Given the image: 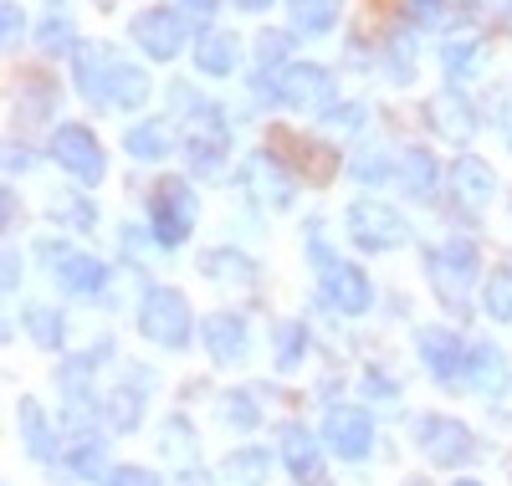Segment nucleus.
Here are the masks:
<instances>
[{"label":"nucleus","mask_w":512,"mask_h":486,"mask_svg":"<svg viewBox=\"0 0 512 486\" xmlns=\"http://www.w3.org/2000/svg\"><path fill=\"white\" fill-rule=\"evenodd\" d=\"M410 16L420 26H441L446 21V6H441V0H410Z\"/></svg>","instance_id":"c03bdc74"},{"label":"nucleus","mask_w":512,"mask_h":486,"mask_svg":"<svg viewBox=\"0 0 512 486\" xmlns=\"http://www.w3.org/2000/svg\"><path fill=\"white\" fill-rule=\"evenodd\" d=\"M436 174H441V164L431 159V149H405L400 154V185L410 195H431L436 190Z\"/></svg>","instance_id":"a878e982"},{"label":"nucleus","mask_w":512,"mask_h":486,"mask_svg":"<svg viewBox=\"0 0 512 486\" xmlns=\"http://www.w3.org/2000/svg\"><path fill=\"white\" fill-rule=\"evenodd\" d=\"M128 154H134V159H149V164H159L164 154H169V134H164V128L159 123H139V128H128Z\"/></svg>","instance_id":"c756f323"},{"label":"nucleus","mask_w":512,"mask_h":486,"mask_svg":"<svg viewBox=\"0 0 512 486\" xmlns=\"http://www.w3.org/2000/svg\"><path fill=\"white\" fill-rule=\"evenodd\" d=\"M420 359L441 384H456L461 369H466V348H461V338L451 328H425L420 333Z\"/></svg>","instance_id":"4468645a"},{"label":"nucleus","mask_w":512,"mask_h":486,"mask_svg":"<svg viewBox=\"0 0 512 486\" xmlns=\"http://www.w3.org/2000/svg\"><path fill=\"white\" fill-rule=\"evenodd\" d=\"M26 328L41 348H62V313H52V307H26Z\"/></svg>","instance_id":"72a5a7b5"},{"label":"nucleus","mask_w":512,"mask_h":486,"mask_svg":"<svg viewBox=\"0 0 512 486\" xmlns=\"http://www.w3.org/2000/svg\"><path fill=\"white\" fill-rule=\"evenodd\" d=\"M67 476H77V481H108V446L98 435H77L72 446H67Z\"/></svg>","instance_id":"4be33fe9"},{"label":"nucleus","mask_w":512,"mask_h":486,"mask_svg":"<svg viewBox=\"0 0 512 486\" xmlns=\"http://www.w3.org/2000/svg\"><path fill=\"white\" fill-rule=\"evenodd\" d=\"M267 98H277L282 108H297V113H323V108H333V72L318 62H292L277 72Z\"/></svg>","instance_id":"f257e3e1"},{"label":"nucleus","mask_w":512,"mask_h":486,"mask_svg":"<svg viewBox=\"0 0 512 486\" xmlns=\"http://www.w3.org/2000/svg\"><path fill=\"white\" fill-rule=\"evenodd\" d=\"M277 446H282V461H287V471L303 481V486H318L323 481V461H318V440L303 430V425H287L282 435H277Z\"/></svg>","instance_id":"a211bd4d"},{"label":"nucleus","mask_w":512,"mask_h":486,"mask_svg":"<svg viewBox=\"0 0 512 486\" xmlns=\"http://www.w3.org/2000/svg\"><path fill=\"white\" fill-rule=\"evenodd\" d=\"M216 11H221V0H185V21H190L195 31L216 21Z\"/></svg>","instance_id":"37998d69"},{"label":"nucleus","mask_w":512,"mask_h":486,"mask_svg":"<svg viewBox=\"0 0 512 486\" xmlns=\"http://www.w3.org/2000/svg\"><path fill=\"white\" fill-rule=\"evenodd\" d=\"M374 6H384V0H374Z\"/></svg>","instance_id":"5fc2aeb1"},{"label":"nucleus","mask_w":512,"mask_h":486,"mask_svg":"<svg viewBox=\"0 0 512 486\" xmlns=\"http://www.w3.org/2000/svg\"><path fill=\"white\" fill-rule=\"evenodd\" d=\"M349 174H354V180H364V185H384L395 169H390V159H384L379 149H364V154L349 159Z\"/></svg>","instance_id":"c9c22d12"},{"label":"nucleus","mask_w":512,"mask_h":486,"mask_svg":"<svg viewBox=\"0 0 512 486\" xmlns=\"http://www.w3.org/2000/svg\"><path fill=\"white\" fill-rule=\"evenodd\" d=\"M103 67H108V47H98V41H77V47H72L77 93L88 103H103Z\"/></svg>","instance_id":"412c9836"},{"label":"nucleus","mask_w":512,"mask_h":486,"mask_svg":"<svg viewBox=\"0 0 512 486\" xmlns=\"http://www.w3.org/2000/svg\"><path fill=\"white\" fill-rule=\"evenodd\" d=\"M287 11H292V31H328L338 21V0H287Z\"/></svg>","instance_id":"c85d7f7f"},{"label":"nucleus","mask_w":512,"mask_h":486,"mask_svg":"<svg viewBox=\"0 0 512 486\" xmlns=\"http://www.w3.org/2000/svg\"><path fill=\"white\" fill-rule=\"evenodd\" d=\"M384 62H390V77L410 82V77H415V47H410V36H395V41H390V57H384Z\"/></svg>","instance_id":"4c0bfd02"},{"label":"nucleus","mask_w":512,"mask_h":486,"mask_svg":"<svg viewBox=\"0 0 512 486\" xmlns=\"http://www.w3.org/2000/svg\"><path fill=\"white\" fill-rule=\"evenodd\" d=\"M451 190H456L461 205H482L497 190V180H492V169L482 159H456L451 164Z\"/></svg>","instance_id":"5701e85b"},{"label":"nucleus","mask_w":512,"mask_h":486,"mask_svg":"<svg viewBox=\"0 0 512 486\" xmlns=\"http://www.w3.org/2000/svg\"><path fill=\"white\" fill-rule=\"evenodd\" d=\"M139 328H144V338H154V343H164V348H185V343H190V328H195L185 292H175V287H149L144 313H139Z\"/></svg>","instance_id":"7ed1b4c3"},{"label":"nucleus","mask_w":512,"mask_h":486,"mask_svg":"<svg viewBox=\"0 0 512 486\" xmlns=\"http://www.w3.org/2000/svg\"><path fill=\"white\" fill-rule=\"evenodd\" d=\"M57 220H77V226H93V205H88V200H62V205H57Z\"/></svg>","instance_id":"a18cd8bd"},{"label":"nucleus","mask_w":512,"mask_h":486,"mask_svg":"<svg viewBox=\"0 0 512 486\" xmlns=\"http://www.w3.org/2000/svg\"><path fill=\"white\" fill-rule=\"evenodd\" d=\"M103 486H159V476L144 471V466H113Z\"/></svg>","instance_id":"a19ab883"},{"label":"nucleus","mask_w":512,"mask_h":486,"mask_svg":"<svg viewBox=\"0 0 512 486\" xmlns=\"http://www.w3.org/2000/svg\"><path fill=\"white\" fill-rule=\"evenodd\" d=\"M16 410H21V435H26L31 456L47 461V456H52V430H47V420H41V405H36V400H21Z\"/></svg>","instance_id":"2f4dec72"},{"label":"nucleus","mask_w":512,"mask_h":486,"mask_svg":"<svg viewBox=\"0 0 512 486\" xmlns=\"http://www.w3.org/2000/svg\"><path fill=\"white\" fill-rule=\"evenodd\" d=\"M287 52H292L287 31H262V36H256V93H267V87H272V67L287 62Z\"/></svg>","instance_id":"cd10ccee"},{"label":"nucleus","mask_w":512,"mask_h":486,"mask_svg":"<svg viewBox=\"0 0 512 486\" xmlns=\"http://www.w3.org/2000/svg\"><path fill=\"white\" fill-rule=\"evenodd\" d=\"M0 21H6V41L16 47V41H21V11L11 6V0H6V16H0Z\"/></svg>","instance_id":"de8ad7c7"},{"label":"nucleus","mask_w":512,"mask_h":486,"mask_svg":"<svg viewBox=\"0 0 512 486\" xmlns=\"http://www.w3.org/2000/svg\"><path fill=\"white\" fill-rule=\"evenodd\" d=\"M52 272H57V282L67 287V292H98L103 282H108V267L98 256H82V251H62V256H52Z\"/></svg>","instance_id":"aec40b11"},{"label":"nucleus","mask_w":512,"mask_h":486,"mask_svg":"<svg viewBox=\"0 0 512 486\" xmlns=\"http://www.w3.org/2000/svg\"><path fill=\"white\" fill-rule=\"evenodd\" d=\"M472 52H477V41H472V36H451V41H441V57H446L451 72H461L466 62H472Z\"/></svg>","instance_id":"ea45409f"},{"label":"nucleus","mask_w":512,"mask_h":486,"mask_svg":"<svg viewBox=\"0 0 512 486\" xmlns=\"http://www.w3.org/2000/svg\"><path fill=\"white\" fill-rule=\"evenodd\" d=\"M482 302H487V313L497 323H512V267H497L482 287Z\"/></svg>","instance_id":"473e14b6"},{"label":"nucleus","mask_w":512,"mask_h":486,"mask_svg":"<svg viewBox=\"0 0 512 486\" xmlns=\"http://www.w3.org/2000/svg\"><path fill=\"white\" fill-rule=\"evenodd\" d=\"M195 67H200V72H210V77L236 72V36H226V31L200 36V41H195Z\"/></svg>","instance_id":"b1692460"},{"label":"nucleus","mask_w":512,"mask_h":486,"mask_svg":"<svg viewBox=\"0 0 512 486\" xmlns=\"http://www.w3.org/2000/svg\"><path fill=\"white\" fill-rule=\"evenodd\" d=\"M52 159L72 174V180H82V185L103 180V149H98V139L82 123H62L57 128V134H52Z\"/></svg>","instance_id":"39448f33"},{"label":"nucleus","mask_w":512,"mask_h":486,"mask_svg":"<svg viewBox=\"0 0 512 486\" xmlns=\"http://www.w3.org/2000/svg\"><path fill=\"white\" fill-rule=\"evenodd\" d=\"M267 451H256V446H246V451H236L231 461H226V481L231 486H262V476H267Z\"/></svg>","instance_id":"7c9ffc66"},{"label":"nucleus","mask_w":512,"mask_h":486,"mask_svg":"<svg viewBox=\"0 0 512 486\" xmlns=\"http://www.w3.org/2000/svg\"><path fill=\"white\" fill-rule=\"evenodd\" d=\"M103 6H118V0H103Z\"/></svg>","instance_id":"864d4df0"},{"label":"nucleus","mask_w":512,"mask_h":486,"mask_svg":"<svg viewBox=\"0 0 512 486\" xmlns=\"http://www.w3.org/2000/svg\"><path fill=\"white\" fill-rule=\"evenodd\" d=\"M205 272L210 277H231V282H256V267L246 256H236V251H210L205 256Z\"/></svg>","instance_id":"f704fd0d"},{"label":"nucleus","mask_w":512,"mask_h":486,"mask_svg":"<svg viewBox=\"0 0 512 486\" xmlns=\"http://www.w3.org/2000/svg\"><path fill=\"white\" fill-rule=\"evenodd\" d=\"M149 98V77L134 67V62H123L108 52V67H103V103L113 108H139Z\"/></svg>","instance_id":"dca6fc26"},{"label":"nucleus","mask_w":512,"mask_h":486,"mask_svg":"<svg viewBox=\"0 0 512 486\" xmlns=\"http://www.w3.org/2000/svg\"><path fill=\"white\" fill-rule=\"evenodd\" d=\"M431 272H436V282L446 287V302L456 307H466V297H461V287H466V277L477 272V251L466 246V241H451V246H441V251H431ZM436 287V292H441Z\"/></svg>","instance_id":"ddd939ff"},{"label":"nucleus","mask_w":512,"mask_h":486,"mask_svg":"<svg viewBox=\"0 0 512 486\" xmlns=\"http://www.w3.org/2000/svg\"><path fill=\"white\" fill-rule=\"evenodd\" d=\"M226 420L241 425V430H251L256 420H262V410L251 405V394H226Z\"/></svg>","instance_id":"58836bf2"},{"label":"nucleus","mask_w":512,"mask_h":486,"mask_svg":"<svg viewBox=\"0 0 512 486\" xmlns=\"http://www.w3.org/2000/svg\"><path fill=\"white\" fill-rule=\"evenodd\" d=\"M200 338H205V348H210L216 364H241L246 359V323L236 313H210L200 323Z\"/></svg>","instance_id":"2eb2a0df"},{"label":"nucleus","mask_w":512,"mask_h":486,"mask_svg":"<svg viewBox=\"0 0 512 486\" xmlns=\"http://www.w3.org/2000/svg\"><path fill=\"white\" fill-rule=\"evenodd\" d=\"M323 297H328V307H338V313L359 318V313H369L374 287H369V277H364L359 267H349V261H333V267H323Z\"/></svg>","instance_id":"9b49d317"},{"label":"nucleus","mask_w":512,"mask_h":486,"mask_svg":"<svg viewBox=\"0 0 512 486\" xmlns=\"http://www.w3.org/2000/svg\"><path fill=\"white\" fill-rule=\"evenodd\" d=\"M31 164H36V149H26V144H11V149H6V169H11V174H21V169H31Z\"/></svg>","instance_id":"49530a36"},{"label":"nucleus","mask_w":512,"mask_h":486,"mask_svg":"<svg viewBox=\"0 0 512 486\" xmlns=\"http://www.w3.org/2000/svg\"><path fill=\"white\" fill-rule=\"evenodd\" d=\"M456 486H482V481H456Z\"/></svg>","instance_id":"603ef678"},{"label":"nucleus","mask_w":512,"mask_h":486,"mask_svg":"<svg viewBox=\"0 0 512 486\" xmlns=\"http://www.w3.org/2000/svg\"><path fill=\"white\" fill-rule=\"evenodd\" d=\"M36 41L47 52H67L72 47V16H67V0H47V11H41V26H36Z\"/></svg>","instance_id":"bb28decb"},{"label":"nucleus","mask_w":512,"mask_h":486,"mask_svg":"<svg viewBox=\"0 0 512 486\" xmlns=\"http://www.w3.org/2000/svg\"><path fill=\"white\" fill-rule=\"evenodd\" d=\"M323 440H328V451H338L344 461H364L369 446H374V420H369V410L338 405V410L323 420Z\"/></svg>","instance_id":"1a4fd4ad"},{"label":"nucleus","mask_w":512,"mask_h":486,"mask_svg":"<svg viewBox=\"0 0 512 486\" xmlns=\"http://www.w3.org/2000/svg\"><path fill=\"white\" fill-rule=\"evenodd\" d=\"M431 128L441 139H451V144H466L477 134V113H472V103H466L461 93H441L431 103Z\"/></svg>","instance_id":"6ab92c4d"},{"label":"nucleus","mask_w":512,"mask_h":486,"mask_svg":"<svg viewBox=\"0 0 512 486\" xmlns=\"http://www.w3.org/2000/svg\"><path fill=\"white\" fill-rule=\"evenodd\" d=\"M272 154H277L292 174L313 180V185H328V180H333V154H328L318 139H308V134H292V128H272Z\"/></svg>","instance_id":"0eeeda50"},{"label":"nucleus","mask_w":512,"mask_h":486,"mask_svg":"<svg viewBox=\"0 0 512 486\" xmlns=\"http://www.w3.org/2000/svg\"><path fill=\"white\" fill-rule=\"evenodd\" d=\"M185 16H175L169 6H149V11H139L134 16V41L154 57V62H169V57H180V47H185Z\"/></svg>","instance_id":"6e6552de"},{"label":"nucleus","mask_w":512,"mask_h":486,"mask_svg":"<svg viewBox=\"0 0 512 486\" xmlns=\"http://www.w3.org/2000/svg\"><path fill=\"white\" fill-rule=\"evenodd\" d=\"M139 405H144V374H134L123 389L108 394V405H103V420L113 430H134L139 425Z\"/></svg>","instance_id":"393cba45"},{"label":"nucleus","mask_w":512,"mask_h":486,"mask_svg":"<svg viewBox=\"0 0 512 486\" xmlns=\"http://www.w3.org/2000/svg\"><path fill=\"white\" fill-rule=\"evenodd\" d=\"M349 231L364 251H395L410 231H405V220L390 210V205H379V200H354L349 205Z\"/></svg>","instance_id":"423d86ee"},{"label":"nucleus","mask_w":512,"mask_h":486,"mask_svg":"<svg viewBox=\"0 0 512 486\" xmlns=\"http://www.w3.org/2000/svg\"><path fill=\"white\" fill-rule=\"evenodd\" d=\"M323 123L328 128H359L364 123V108L359 103H333V108H323Z\"/></svg>","instance_id":"79ce46f5"},{"label":"nucleus","mask_w":512,"mask_h":486,"mask_svg":"<svg viewBox=\"0 0 512 486\" xmlns=\"http://www.w3.org/2000/svg\"><path fill=\"white\" fill-rule=\"evenodd\" d=\"M241 180H246V190H251L256 205H267V210L292 205V180H287L282 159H272V154H251L246 169H241Z\"/></svg>","instance_id":"f8f14e48"},{"label":"nucleus","mask_w":512,"mask_h":486,"mask_svg":"<svg viewBox=\"0 0 512 486\" xmlns=\"http://www.w3.org/2000/svg\"><path fill=\"white\" fill-rule=\"evenodd\" d=\"M241 6H246V11H267V6H272V0H241Z\"/></svg>","instance_id":"8fccbe9b"},{"label":"nucleus","mask_w":512,"mask_h":486,"mask_svg":"<svg viewBox=\"0 0 512 486\" xmlns=\"http://www.w3.org/2000/svg\"><path fill=\"white\" fill-rule=\"evenodd\" d=\"M226 144H231V128L221 118V108H210V103H195V118H190V134H185V149L200 169L210 164H221L226 159Z\"/></svg>","instance_id":"9d476101"},{"label":"nucleus","mask_w":512,"mask_h":486,"mask_svg":"<svg viewBox=\"0 0 512 486\" xmlns=\"http://www.w3.org/2000/svg\"><path fill=\"white\" fill-rule=\"evenodd\" d=\"M149 226H154V241L159 246H185L190 226H195V195L185 180H159L154 195H149Z\"/></svg>","instance_id":"f03ea898"},{"label":"nucleus","mask_w":512,"mask_h":486,"mask_svg":"<svg viewBox=\"0 0 512 486\" xmlns=\"http://www.w3.org/2000/svg\"><path fill=\"white\" fill-rule=\"evenodd\" d=\"M461 6H466V11H472V16H477V11H492V6H497V0H461Z\"/></svg>","instance_id":"09e8293b"},{"label":"nucleus","mask_w":512,"mask_h":486,"mask_svg":"<svg viewBox=\"0 0 512 486\" xmlns=\"http://www.w3.org/2000/svg\"><path fill=\"white\" fill-rule=\"evenodd\" d=\"M405 486H431V481H425V476H410V481H405Z\"/></svg>","instance_id":"3c124183"},{"label":"nucleus","mask_w":512,"mask_h":486,"mask_svg":"<svg viewBox=\"0 0 512 486\" xmlns=\"http://www.w3.org/2000/svg\"><path fill=\"white\" fill-rule=\"evenodd\" d=\"M415 440H420V451L441 461V466H472L477 461V435L466 430L461 420H446V415H425L415 425Z\"/></svg>","instance_id":"20e7f679"},{"label":"nucleus","mask_w":512,"mask_h":486,"mask_svg":"<svg viewBox=\"0 0 512 486\" xmlns=\"http://www.w3.org/2000/svg\"><path fill=\"white\" fill-rule=\"evenodd\" d=\"M303 353V323H282L277 328V369H292Z\"/></svg>","instance_id":"e433bc0d"},{"label":"nucleus","mask_w":512,"mask_h":486,"mask_svg":"<svg viewBox=\"0 0 512 486\" xmlns=\"http://www.w3.org/2000/svg\"><path fill=\"white\" fill-rule=\"evenodd\" d=\"M507 379H512V369H507V353L497 343H472V348H466V384H472V389L502 394Z\"/></svg>","instance_id":"f3484780"}]
</instances>
